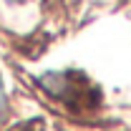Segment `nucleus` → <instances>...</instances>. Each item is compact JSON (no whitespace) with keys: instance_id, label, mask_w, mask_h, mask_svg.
Here are the masks:
<instances>
[{"instance_id":"f257e3e1","label":"nucleus","mask_w":131,"mask_h":131,"mask_svg":"<svg viewBox=\"0 0 131 131\" xmlns=\"http://www.w3.org/2000/svg\"><path fill=\"white\" fill-rule=\"evenodd\" d=\"M5 114V88H3V83H0V118Z\"/></svg>"}]
</instances>
